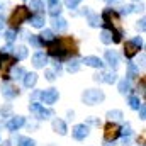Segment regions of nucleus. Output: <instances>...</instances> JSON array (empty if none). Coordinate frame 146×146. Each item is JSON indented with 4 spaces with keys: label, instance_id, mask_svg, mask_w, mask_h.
I'll use <instances>...</instances> for the list:
<instances>
[{
    "label": "nucleus",
    "instance_id": "f257e3e1",
    "mask_svg": "<svg viewBox=\"0 0 146 146\" xmlns=\"http://www.w3.org/2000/svg\"><path fill=\"white\" fill-rule=\"evenodd\" d=\"M70 51H75V44L72 39H60V41H51L49 46V54L61 60L70 54Z\"/></svg>",
    "mask_w": 146,
    "mask_h": 146
},
{
    "label": "nucleus",
    "instance_id": "f03ea898",
    "mask_svg": "<svg viewBox=\"0 0 146 146\" xmlns=\"http://www.w3.org/2000/svg\"><path fill=\"white\" fill-rule=\"evenodd\" d=\"M104 99H106L104 92H102V90H97V88H88V90H85V92L82 94V100H83V104H87V106H95V104L102 102Z\"/></svg>",
    "mask_w": 146,
    "mask_h": 146
},
{
    "label": "nucleus",
    "instance_id": "7ed1b4c3",
    "mask_svg": "<svg viewBox=\"0 0 146 146\" xmlns=\"http://www.w3.org/2000/svg\"><path fill=\"white\" fill-rule=\"evenodd\" d=\"M29 17H31V10H29L27 7H24V5H19V7L12 12V15H10V24H12L14 27H17V26H21L22 22H26Z\"/></svg>",
    "mask_w": 146,
    "mask_h": 146
},
{
    "label": "nucleus",
    "instance_id": "20e7f679",
    "mask_svg": "<svg viewBox=\"0 0 146 146\" xmlns=\"http://www.w3.org/2000/svg\"><path fill=\"white\" fill-rule=\"evenodd\" d=\"M29 110L36 115L39 121H46V119H49V117L53 115V110L51 109H44V106H41V104H37V102H31Z\"/></svg>",
    "mask_w": 146,
    "mask_h": 146
},
{
    "label": "nucleus",
    "instance_id": "39448f33",
    "mask_svg": "<svg viewBox=\"0 0 146 146\" xmlns=\"http://www.w3.org/2000/svg\"><path fill=\"white\" fill-rule=\"evenodd\" d=\"M39 99L42 100V104L53 106V104L60 99V94H58V90H56V88H48V90L39 92Z\"/></svg>",
    "mask_w": 146,
    "mask_h": 146
},
{
    "label": "nucleus",
    "instance_id": "423d86ee",
    "mask_svg": "<svg viewBox=\"0 0 146 146\" xmlns=\"http://www.w3.org/2000/svg\"><path fill=\"white\" fill-rule=\"evenodd\" d=\"M121 136V127L115 124V122H110L106 126V129H104V138H106V141H115L117 138Z\"/></svg>",
    "mask_w": 146,
    "mask_h": 146
},
{
    "label": "nucleus",
    "instance_id": "0eeeda50",
    "mask_svg": "<svg viewBox=\"0 0 146 146\" xmlns=\"http://www.w3.org/2000/svg\"><path fill=\"white\" fill-rule=\"evenodd\" d=\"M88 134H90L88 124H76L72 129V136H73V139H76V141H83Z\"/></svg>",
    "mask_w": 146,
    "mask_h": 146
},
{
    "label": "nucleus",
    "instance_id": "6e6552de",
    "mask_svg": "<svg viewBox=\"0 0 146 146\" xmlns=\"http://www.w3.org/2000/svg\"><path fill=\"white\" fill-rule=\"evenodd\" d=\"M2 95L7 99V100H12L19 95V88H15L12 83L9 82H2Z\"/></svg>",
    "mask_w": 146,
    "mask_h": 146
},
{
    "label": "nucleus",
    "instance_id": "1a4fd4ad",
    "mask_svg": "<svg viewBox=\"0 0 146 146\" xmlns=\"http://www.w3.org/2000/svg\"><path fill=\"white\" fill-rule=\"evenodd\" d=\"M24 124H26V119H24L22 115H12L10 121H9L5 126H7V129H9L10 133H15V131H19Z\"/></svg>",
    "mask_w": 146,
    "mask_h": 146
},
{
    "label": "nucleus",
    "instance_id": "9d476101",
    "mask_svg": "<svg viewBox=\"0 0 146 146\" xmlns=\"http://www.w3.org/2000/svg\"><path fill=\"white\" fill-rule=\"evenodd\" d=\"M94 80L95 82H106V83H115L117 82V75L114 72H102V73H97V75H94Z\"/></svg>",
    "mask_w": 146,
    "mask_h": 146
},
{
    "label": "nucleus",
    "instance_id": "9b49d317",
    "mask_svg": "<svg viewBox=\"0 0 146 146\" xmlns=\"http://www.w3.org/2000/svg\"><path fill=\"white\" fill-rule=\"evenodd\" d=\"M138 51H139V46L136 44V42H133V41H127L126 44H124V54H126V58H133L134 54H138Z\"/></svg>",
    "mask_w": 146,
    "mask_h": 146
},
{
    "label": "nucleus",
    "instance_id": "f8f14e48",
    "mask_svg": "<svg viewBox=\"0 0 146 146\" xmlns=\"http://www.w3.org/2000/svg\"><path fill=\"white\" fill-rule=\"evenodd\" d=\"M48 12L53 17H58L61 14V2L60 0H48Z\"/></svg>",
    "mask_w": 146,
    "mask_h": 146
},
{
    "label": "nucleus",
    "instance_id": "ddd939ff",
    "mask_svg": "<svg viewBox=\"0 0 146 146\" xmlns=\"http://www.w3.org/2000/svg\"><path fill=\"white\" fill-rule=\"evenodd\" d=\"M83 63L87 65V66H92V68H104V61L100 60V58H97V56H85L83 58Z\"/></svg>",
    "mask_w": 146,
    "mask_h": 146
},
{
    "label": "nucleus",
    "instance_id": "4468645a",
    "mask_svg": "<svg viewBox=\"0 0 146 146\" xmlns=\"http://www.w3.org/2000/svg\"><path fill=\"white\" fill-rule=\"evenodd\" d=\"M106 61L109 63L110 68H114V70H115V68L119 66V63H121V61H119V54H117L115 51H110V49L106 51Z\"/></svg>",
    "mask_w": 146,
    "mask_h": 146
},
{
    "label": "nucleus",
    "instance_id": "2eb2a0df",
    "mask_svg": "<svg viewBox=\"0 0 146 146\" xmlns=\"http://www.w3.org/2000/svg\"><path fill=\"white\" fill-rule=\"evenodd\" d=\"M48 63V56L42 53V51H37L36 54L33 56V65L36 68H44V65Z\"/></svg>",
    "mask_w": 146,
    "mask_h": 146
},
{
    "label": "nucleus",
    "instance_id": "dca6fc26",
    "mask_svg": "<svg viewBox=\"0 0 146 146\" xmlns=\"http://www.w3.org/2000/svg\"><path fill=\"white\" fill-rule=\"evenodd\" d=\"M51 126H53L54 133H58V134H61V136L66 134V124H65V121H61V119H54Z\"/></svg>",
    "mask_w": 146,
    "mask_h": 146
},
{
    "label": "nucleus",
    "instance_id": "f3484780",
    "mask_svg": "<svg viewBox=\"0 0 146 146\" xmlns=\"http://www.w3.org/2000/svg\"><path fill=\"white\" fill-rule=\"evenodd\" d=\"M22 80H24V87H26V88H33L37 82V75L36 73H26V75L22 76Z\"/></svg>",
    "mask_w": 146,
    "mask_h": 146
},
{
    "label": "nucleus",
    "instance_id": "a211bd4d",
    "mask_svg": "<svg viewBox=\"0 0 146 146\" xmlns=\"http://www.w3.org/2000/svg\"><path fill=\"white\" fill-rule=\"evenodd\" d=\"M53 27H54L56 31H60V33H61V31H65V29L68 27V24H66V21H65V19H61V17L58 15V17H54V19H53Z\"/></svg>",
    "mask_w": 146,
    "mask_h": 146
},
{
    "label": "nucleus",
    "instance_id": "6ab92c4d",
    "mask_svg": "<svg viewBox=\"0 0 146 146\" xmlns=\"http://www.w3.org/2000/svg\"><path fill=\"white\" fill-rule=\"evenodd\" d=\"M122 117H124V114L119 109L109 110V112H107V119H109L110 122H119V121H122Z\"/></svg>",
    "mask_w": 146,
    "mask_h": 146
},
{
    "label": "nucleus",
    "instance_id": "aec40b11",
    "mask_svg": "<svg viewBox=\"0 0 146 146\" xmlns=\"http://www.w3.org/2000/svg\"><path fill=\"white\" fill-rule=\"evenodd\" d=\"M129 90H131V78H122V80L119 82V92H121L122 95H126Z\"/></svg>",
    "mask_w": 146,
    "mask_h": 146
},
{
    "label": "nucleus",
    "instance_id": "412c9836",
    "mask_svg": "<svg viewBox=\"0 0 146 146\" xmlns=\"http://www.w3.org/2000/svg\"><path fill=\"white\" fill-rule=\"evenodd\" d=\"M14 56H15V60H26L27 58V48L26 46H17L14 49Z\"/></svg>",
    "mask_w": 146,
    "mask_h": 146
},
{
    "label": "nucleus",
    "instance_id": "4be33fe9",
    "mask_svg": "<svg viewBox=\"0 0 146 146\" xmlns=\"http://www.w3.org/2000/svg\"><path fill=\"white\" fill-rule=\"evenodd\" d=\"M31 19V26L33 27H44V17L41 15V14H37V15H33V17H29Z\"/></svg>",
    "mask_w": 146,
    "mask_h": 146
},
{
    "label": "nucleus",
    "instance_id": "5701e85b",
    "mask_svg": "<svg viewBox=\"0 0 146 146\" xmlns=\"http://www.w3.org/2000/svg\"><path fill=\"white\" fill-rule=\"evenodd\" d=\"M26 75V70L22 68V66H12V72H10V76L14 78V80H21L22 76Z\"/></svg>",
    "mask_w": 146,
    "mask_h": 146
},
{
    "label": "nucleus",
    "instance_id": "b1692460",
    "mask_svg": "<svg viewBox=\"0 0 146 146\" xmlns=\"http://www.w3.org/2000/svg\"><path fill=\"white\" fill-rule=\"evenodd\" d=\"M27 9H33L36 12H42L44 10V3H42V0H31Z\"/></svg>",
    "mask_w": 146,
    "mask_h": 146
},
{
    "label": "nucleus",
    "instance_id": "393cba45",
    "mask_svg": "<svg viewBox=\"0 0 146 146\" xmlns=\"http://www.w3.org/2000/svg\"><path fill=\"white\" fill-rule=\"evenodd\" d=\"M41 41H42V44H44V42H51V41H54V34H53V31L44 29V31L41 33Z\"/></svg>",
    "mask_w": 146,
    "mask_h": 146
},
{
    "label": "nucleus",
    "instance_id": "a878e982",
    "mask_svg": "<svg viewBox=\"0 0 146 146\" xmlns=\"http://www.w3.org/2000/svg\"><path fill=\"white\" fill-rule=\"evenodd\" d=\"M66 70H68L70 73H76L78 70H80V61H78L76 58H73V60H70V63H68Z\"/></svg>",
    "mask_w": 146,
    "mask_h": 146
},
{
    "label": "nucleus",
    "instance_id": "bb28decb",
    "mask_svg": "<svg viewBox=\"0 0 146 146\" xmlns=\"http://www.w3.org/2000/svg\"><path fill=\"white\" fill-rule=\"evenodd\" d=\"M17 146H36V141L31 138H17Z\"/></svg>",
    "mask_w": 146,
    "mask_h": 146
},
{
    "label": "nucleus",
    "instance_id": "cd10ccee",
    "mask_svg": "<svg viewBox=\"0 0 146 146\" xmlns=\"http://www.w3.org/2000/svg\"><path fill=\"white\" fill-rule=\"evenodd\" d=\"M88 24H90L92 27H99L102 22H100L99 15H95V14H88Z\"/></svg>",
    "mask_w": 146,
    "mask_h": 146
},
{
    "label": "nucleus",
    "instance_id": "c85d7f7f",
    "mask_svg": "<svg viewBox=\"0 0 146 146\" xmlns=\"http://www.w3.org/2000/svg\"><path fill=\"white\" fill-rule=\"evenodd\" d=\"M100 41L104 42V44H110L112 42V33L110 31H102V34H100Z\"/></svg>",
    "mask_w": 146,
    "mask_h": 146
},
{
    "label": "nucleus",
    "instance_id": "c756f323",
    "mask_svg": "<svg viewBox=\"0 0 146 146\" xmlns=\"http://www.w3.org/2000/svg\"><path fill=\"white\" fill-rule=\"evenodd\" d=\"M127 102H129V107H131V109H136V110L141 106V102H139V99H138L136 95H131V97L127 99Z\"/></svg>",
    "mask_w": 146,
    "mask_h": 146
},
{
    "label": "nucleus",
    "instance_id": "7c9ffc66",
    "mask_svg": "<svg viewBox=\"0 0 146 146\" xmlns=\"http://www.w3.org/2000/svg\"><path fill=\"white\" fill-rule=\"evenodd\" d=\"M121 136H133V127L129 122H126L122 127H121Z\"/></svg>",
    "mask_w": 146,
    "mask_h": 146
},
{
    "label": "nucleus",
    "instance_id": "2f4dec72",
    "mask_svg": "<svg viewBox=\"0 0 146 146\" xmlns=\"http://www.w3.org/2000/svg\"><path fill=\"white\" fill-rule=\"evenodd\" d=\"M3 65L5 66H10V63H9V56H7V53H0V73H2V70H3Z\"/></svg>",
    "mask_w": 146,
    "mask_h": 146
},
{
    "label": "nucleus",
    "instance_id": "473e14b6",
    "mask_svg": "<svg viewBox=\"0 0 146 146\" xmlns=\"http://www.w3.org/2000/svg\"><path fill=\"white\" fill-rule=\"evenodd\" d=\"M127 68H129V75H127V78H133L134 75H138V73H139V66H136L134 63H129V65H127Z\"/></svg>",
    "mask_w": 146,
    "mask_h": 146
},
{
    "label": "nucleus",
    "instance_id": "72a5a7b5",
    "mask_svg": "<svg viewBox=\"0 0 146 146\" xmlns=\"http://www.w3.org/2000/svg\"><path fill=\"white\" fill-rule=\"evenodd\" d=\"M17 37V33L14 31V29H9V31H5V39H7V42H14V39Z\"/></svg>",
    "mask_w": 146,
    "mask_h": 146
},
{
    "label": "nucleus",
    "instance_id": "f704fd0d",
    "mask_svg": "<svg viewBox=\"0 0 146 146\" xmlns=\"http://www.w3.org/2000/svg\"><path fill=\"white\" fill-rule=\"evenodd\" d=\"M29 42H31L34 48H41V46H42V41H41L37 36H33V34L29 36Z\"/></svg>",
    "mask_w": 146,
    "mask_h": 146
},
{
    "label": "nucleus",
    "instance_id": "c9c22d12",
    "mask_svg": "<svg viewBox=\"0 0 146 146\" xmlns=\"http://www.w3.org/2000/svg\"><path fill=\"white\" fill-rule=\"evenodd\" d=\"M80 2H82V0H65V5H66L68 9H75Z\"/></svg>",
    "mask_w": 146,
    "mask_h": 146
},
{
    "label": "nucleus",
    "instance_id": "e433bc0d",
    "mask_svg": "<svg viewBox=\"0 0 146 146\" xmlns=\"http://www.w3.org/2000/svg\"><path fill=\"white\" fill-rule=\"evenodd\" d=\"M136 9L133 7V5H126V7H122V10H121V14L122 15H127V14H131V12H134Z\"/></svg>",
    "mask_w": 146,
    "mask_h": 146
},
{
    "label": "nucleus",
    "instance_id": "4c0bfd02",
    "mask_svg": "<svg viewBox=\"0 0 146 146\" xmlns=\"http://www.w3.org/2000/svg\"><path fill=\"white\" fill-rule=\"evenodd\" d=\"M138 110H139V119H141V121H145V119H146V106H145V104H141V106L138 107Z\"/></svg>",
    "mask_w": 146,
    "mask_h": 146
},
{
    "label": "nucleus",
    "instance_id": "58836bf2",
    "mask_svg": "<svg viewBox=\"0 0 146 146\" xmlns=\"http://www.w3.org/2000/svg\"><path fill=\"white\" fill-rule=\"evenodd\" d=\"M131 143H133V136H122V141H121L122 146H131Z\"/></svg>",
    "mask_w": 146,
    "mask_h": 146
},
{
    "label": "nucleus",
    "instance_id": "ea45409f",
    "mask_svg": "<svg viewBox=\"0 0 146 146\" xmlns=\"http://www.w3.org/2000/svg\"><path fill=\"white\" fill-rule=\"evenodd\" d=\"M44 76H46V80H49V82H54V78H56L54 72H51V70H48V72L44 73Z\"/></svg>",
    "mask_w": 146,
    "mask_h": 146
},
{
    "label": "nucleus",
    "instance_id": "a19ab883",
    "mask_svg": "<svg viewBox=\"0 0 146 146\" xmlns=\"http://www.w3.org/2000/svg\"><path fill=\"white\" fill-rule=\"evenodd\" d=\"M10 112H12V107H10V106H7L5 109H2V117H5V115H9Z\"/></svg>",
    "mask_w": 146,
    "mask_h": 146
},
{
    "label": "nucleus",
    "instance_id": "79ce46f5",
    "mask_svg": "<svg viewBox=\"0 0 146 146\" xmlns=\"http://www.w3.org/2000/svg\"><path fill=\"white\" fill-rule=\"evenodd\" d=\"M145 22H146L145 19H141V21H139V22H138V26H136V27H138V29H139V31H145V27H146V26H145Z\"/></svg>",
    "mask_w": 146,
    "mask_h": 146
},
{
    "label": "nucleus",
    "instance_id": "37998d69",
    "mask_svg": "<svg viewBox=\"0 0 146 146\" xmlns=\"http://www.w3.org/2000/svg\"><path fill=\"white\" fill-rule=\"evenodd\" d=\"M133 42H136V44H138L139 48L143 46V41H141V37H134V39H133Z\"/></svg>",
    "mask_w": 146,
    "mask_h": 146
},
{
    "label": "nucleus",
    "instance_id": "c03bdc74",
    "mask_svg": "<svg viewBox=\"0 0 146 146\" xmlns=\"http://www.w3.org/2000/svg\"><path fill=\"white\" fill-rule=\"evenodd\" d=\"M54 70H56V72H58V73L61 72V65H60V61H58V60L54 61Z\"/></svg>",
    "mask_w": 146,
    "mask_h": 146
},
{
    "label": "nucleus",
    "instance_id": "a18cd8bd",
    "mask_svg": "<svg viewBox=\"0 0 146 146\" xmlns=\"http://www.w3.org/2000/svg\"><path fill=\"white\" fill-rule=\"evenodd\" d=\"M88 122H90V124H100V122H99L97 119H94V117H90V119H88Z\"/></svg>",
    "mask_w": 146,
    "mask_h": 146
},
{
    "label": "nucleus",
    "instance_id": "49530a36",
    "mask_svg": "<svg viewBox=\"0 0 146 146\" xmlns=\"http://www.w3.org/2000/svg\"><path fill=\"white\" fill-rule=\"evenodd\" d=\"M3 24H5V19H3V15H0V29L3 27Z\"/></svg>",
    "mask_w": 146,
    "mask_h": 146
},
{
    "label": "nucleus",
    "instance_id": "de8ad7c7",
    "mask_svg": "<svg viewBox=\"0 0 146 146\" xmlns=\"http://www.w3.org/2000/svg\"><path fill=\"white\" fill-rule=\"evenodd\" d=\"M31 99H33V100H36V99H39V92H34V94H33V97H31Z\"/></svg>",
    "mask_w": 146,
    "mask_h": 146
},
{
    "label": "nucleus",
    "instance_id": "09e8293b",
    "mask_svg": "<svg viewBox=\"0 0 146 146\" xmlns=\"http://www.w3.org/2000/svg\"><path fill=\"white\" fill-rule=\"evenodd\" d=\"M106 2L110 5V3H117V2H121V0H106Z\"/></svg>",
    "mask_w": 146,
    "mask_h": 146
},
{
    "label": "nucleus",
    "instance_id": "8fccbe9b",
    "mask_svg": "<svg viewBox=\"0 0 146 146\" xmlns=\"http://www.w3.org/2000/svg\"><path fill=\"white\" fill-rule=\"evenodd\" d=\"M104 146H115V145H114V141H107Z\"/></svg>",
    "mask_w": 146,
    "mask_h": 146
},
{
    "label": "nucleus",
    "instance_id": "3c124183",
    "mask_svg": "<svg viewBox=\"0 0 146 146\" xmlns=\"http://www.w3.org/2000/svg\"><path fill=\"white\" fill-rule=\"evenodd\" d=\"M2 146H10V141H5V143H3Z\"/></svg>",
    "mask_w": 146,
    "mask_h": 146
}]
</instances>
